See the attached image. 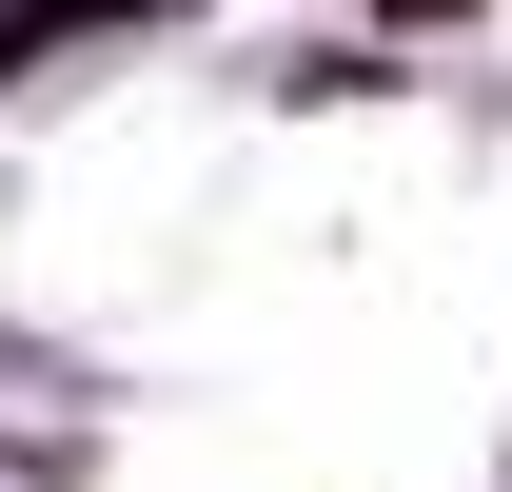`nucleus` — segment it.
I'll return each mask as SVG.
<instances>
[{
  "label": "nucleus",
  "instance_id": "nucleus-1",
  "mask_svg": "<svg viewBox=\"0 0 512 492\" xmlns=\"http://www.w3.org/2000/svg\"><path fill=\"white\" fill-rule=\"evenodd\" d=\"M0 492H60V453H0Z\"/></svg>",
  "mask_w": 512,
  "mask_h": 492
}]
</instances>
